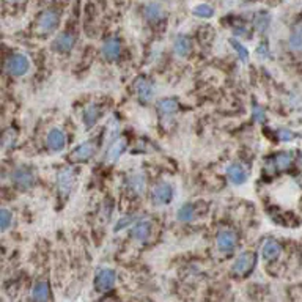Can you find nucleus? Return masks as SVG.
<instances>
[{
    "mask_svg": "<svg viewBox=\"0 0 302 302\" xmlns=\"http://www.w3.org/2000/svg\"><path fill=\"white\" fill-rule=\"evenodd\" d=\"M151 198H153L155 205H158V206L168 205L173 200V186L167 181L158 183L153 187V191H151Z\"/></svg>",
    "mask_w": 302,
    "mask_h": 302,
    "instance_id": "3",
    "label": "nucleus"
},
{
    "mask_svg": "<svg viewBox=\"0 0 302 302\" xmlns=\"http://www.w3.org/2000/svg\"><path fill=\"white\" fill-rule=\"evenodd\" d=\"M14 142H16V131L8 129L5 133V136H4V146L5 148H10L11 145H14Z\"/></svg>",
    "mask_w": 302,
    "mask_h": 302,
    "instance_id": "30",
    "label": "nucleus"
},
{
    "mask_svg": "<svg viewBox=\"0 0 302 302\" xmlns=\"http://www.w3.org/2000/svg\"><path fill=\"white\" fill-rule=\"evenodd\" d=\"M50 290L46 280H38L32 288V299L33 302H49Z\"/></svg>",
    "mask_w": 302,
    "mask_h": 302,
    "instance_id": "18",
    "label": "nucleus"
},
{
    "mask_svg": "<svg viewBox=\"0 0 302 302\" xmlns=\"http://www.w3.org/2000/svg\"><path fill=\"white\" fill-rule=\"evenodd\" d=\"M95 151L96 149H95V145L91 142H84V143L78 145L72 149L71 161H74V162H85V161L93 158Z\"/></svg>",
    "mask_w": 302,
    "mask_h": 302,
    "instance_id": "10",
    "label": "nucleus"
},
{
    "mask_svg": "<svg viewBox=\"0 0 302 302\" xmlns=\"http://www.w3.org/2000/svg\"><path fill=\"white\" fill-rule=\"evenodd\" d=\"M11 222H13V213L7 208L0 210V230L7 232L10 229Z\"/></svg>",
    "mask_w": 302,
    "mask_h": 302,
    "instance_id": "27",
    "label": "nucleus"
},
{
    "mask_svg": "<svg viewBox=\"0 0 302 302\" xmlns=\"http://www.w3.org/2000/svg\"><path fill=\"white\" fill-rule=\"evenodd\" d=\"M254 118H255L257 121H265L266 117H265V112H263L260 107H255V109H254Z\"/></svg>",
    "mask_w": 302,
    "mask_h": 302,
    "instance_id": "34",
    "label": "nucleus"
},
{
    "mask_svg": "<svg viewBox=\"0 0 302 302\" xmlns=\"http://www.w3.org/2000/svg\"><path fill=\"white\" fill-rule=\"evenodd\" d=\"M66 145V137L65 134L54 128V129H50L49 134H47V146L49 149H52V151H62Z\"/></svg>",
    "mask_w": 302,
    "mask_h": 302,
    "instance_id": "15",
    "label": "nucleus"
},
{
    "mask_svg": "<svg viewBox=\"0 0 302 302\" xmlns=\"http://www.w3.org/2000/svg\"><path fill=\"white\" fill-rule=\"evenodd\" d=\"M134 91H136V95H137V98L140 101H143V103H148V101L155 96L156 90H155V84H151L146 79H139L134 84Z\"/></svg>",
    "mask_w": 302,
    "mask_h": 302,
    "instance_id": "13",
    "label": "nucleus"
},
{
    "mask_svg": "<svg viewBox=\"0 0 302 302\" xmlns=\"http://www.w3.org/2000/svg\"><path fill=\"white\" fill-rule=\"evenodd\" d=\"M74 43H76V40L71 33H62L54 40L52 47H54L55 52L63 54V52H69V50L74 47Z\"/></svg>",
    "mask_w": 302,
    "mask_h": 302,
    "instance_id": "17",
    "label": "nucleus"
},
{
    "mask_svg": "<svg viewBox=\"0 0 302 302\" xmlns=\"http://www.w3.org/2000/svg\"><path fill=\"white\" fill-rule=\"evenodd\" d=\"M257 54L260 59H268L269 57V52H268V46L265 43H261L258 47H257Z\"/></svg>",
    "mask_w": 302,
    "mask_h": 302,
    "instance_id": "32",
    "label": "nucleus"
},
{
    "mask_svg": "<svg viewBox=\"0 0 302 302\" xmlns=\"http://www.w3.org/2000/svg\"><path fill=\"white\" fill-rule=\"evenodd\" d=\"M162 16H164V11H162L161 5H158V4H148L145 7V17L149 22H158L159 19H162Z\"/></svg>",
    "mask_w": 302,
    "mask_h": 302,
    "instance_id": "24",
    "label": "nucleus"
},
{
    "mask_svg": "<svg viewBox=\"0 0 302 302\" xmlns=\"http://www.w3.org/2000/svg\"><path fill=\"white\" fill-rule=\"evenodd\" d=\"M257 263V255L254 254V252H244V254H241L235 263H233V272L236 275H246L249 274L252 269H254Z\"/></svg>",
    "mask_w": 302,
    "mask_h": 302,
    "instance_id": "6",
    "label": "nucleus"
},
{
    "mask_svg": "<svg viewBox=\"0 0 302 302\" xmlns=\"http://www.w3.org/2000/svg\"><path fill=\"white\" fill-rule=\"evenodd\" d=\"M101 117V107L96 106V104H90L88 107H85L84 110V124H85V128L90 129L93 128V126L98 123Z\"/></svg>",
    "mask_w": 302,
    "mask_h": 302,
    "instance_id": "20",
    "label": "nucleus"
},
{
    "mask_svg": "<svg viewBox=\"0 0 302 302\" xmlns=\"http://www.w3.org/2000/svg\"><path fill=\"white\" fill-rule=\"evenodd\" d=\"M117 284V274L110 268H99L95 274V290L98 293H107Z\"/></svg>",
    "mask_w": 302,
    "mask_h": 302,
    "instance_id": "1",
    "label": "nucleus"
},
{
    "mask_svg": "<svg viewBox=\"0 0 302 302\" xmlns=\"http://www.w3.org/2000/svg\"><path fill=\"white\" fill-rule=\"evenodd\" d=\"M279 136H280V139L285 140V142L293 140V137H294V134H293L291 131H288V129H280V131H279Z\"/></svg>",
    "mask_w": 302,
    "mask_h": 302,
    "instance_id": "33",
    "label": "nucleus"
},
{
    "mask_svg": "<svg viewBox=\"0 0 302 302\" xmlns=\"http://www.w3.org/2000/svg\"><path fill=\"white\" fill-rule=\"evenodd\" d=\"M11 2H21V0H11Z\"/></svg>",
    "mask_w": 302,
    "mask_h": 302,
    "instance_id": "35",
    "label": "nucleus"
},
{
    "mask_svg": "<svg viewBox=\"0 0 302 302\" xmlns=\"http://www.w3.org/2000/svg\"><path fill=\"white\" fill-rule=\"evenodd\" d=\"M151 229H153V223L148 219H140L133 225L131 230V236L137 241V242H143L149 238L151 235Z\"/></svg>",
    "mask_w": 302,
    "mask_h": 302,
    "instance_id": "9",
    "label": "nucleus"
},
{
    "mask_svg": "<svg viewBox=\"0 0 302 302\" xmlns=\"http://www.w3.org/2000/svg\"><path fill=\"white\" fill-rule=\"evenodd\" d=\"M11 181L21 189V191H27L35 184V175L32 173L30 168L19 167L11 172Z\"/></svg>",
    "mask_w": 302,
    "mask_h": 302,
    "instance_id": "5",
    "label": "nucleus"
},
{
    "mask_svg": "<svg viewBox=\"0 0 302 302\" xmlns=\"http://www.w3.org/2000/svg\"><path fill=\"white\" fill-rule=\"evenodd\" d=\"M291 164H293V153L291 151H284V153H279L272 159V167L277 172L290 168Z\"/></svg>",
    "mask_w": 302,
    "mask_h": 302,
    "instance_id": "21",
    "label": "nucleus"
},
{
    "mask_svg": "<svg viewBox=\"0 0 302 302\" xmlns=\"http://www.w3.org/2000/svg\"><path fill=\"white\" fill-rule=\"evenodd\" d=\"M124 149H126V140L123 137H117L115 140H112L107 146V151H106V161L109 164H114L117 162L121 155L124 153Z\"/></svg>",
    "mask_w": 302,
    "mask_h": 302,
    "instance_id": "11",
    "label": "nucleus"
},
{
    "mask_svg": "<svg viewBox=\"0 0 302 302\" xmlns=\"http://www.w3.org/2000/svg\"><path fill=\"white\" fill-rule=\"evenodd\" d=\"M192 13H194L197 17H203V19H210V17L214 16V10H213V7L208 5V4H198V5H195L194 10H192Z\"/></svg>",
    "mask_w": 302,
    "mask_h": 302,
    "instance_id": "25",
    "label": "nucleus"
},
{
    "mask_svg": "<svg viewBox=\"0 0 302 302\" xmlns=\"http://www.w3.org/2000/svg\"><path fill=\"white\" fill-rule=\"evenodd\" d=\"M5 65H7V71L11 76H16V78H19V76H24L25 72H29V69H30V60L25 57L24 54H13V55H10Z\"/></svg>",
    "mask_w": 302,
    "mask_h": 302,
    "instance_id": "2",
    "label": "nucleus"
},
{
    "mask_svg": "<svg viewBox=\"0 0 302 302\" xmlns=\"http://www.w3.org/2000/svg\"><path fill=\"white\" fill-rule=\"evenodd\" d=\"M60 24V16L54 10H46L38 19V30L41 33H52Z\"/></svg>",
    "mask_w": 302,
    "mask_h": 302,
    "instance_id": "7",
    "label": "nucleus"
},
{
    "mask_svg": "<svg viewBox=\"0 0 302 302\" xmlns=\"http://www.w3.org/2000/svg\"><path fill=\"white\" fill-rule=\"evenodd\" d=\"M216 242L220 252L223 254H232L236 249V235L232 230H220L216 236Z\"/></svg>",
    "mask_w": 302,
    "mask_h": 302,
    "instance_id": "8",
    "label": "nucleus"
},
{
    "mask_svg": "<svg viewBox=\"0 0 302 302\" xmlns=\"http://www.w3.org/2000/svg\"><path fill=\"white\" fill-rule=\"evenodd\" d=\"M101 52H103V57L109 62H117L120 59L121 54V44L117 38H109L103 47H101Z\"/></svg>",
    "mask_w": 302,
    "mask_h": 302,
    "instance_id": "12",
    "label": "nucleus"
},
{
    "mask_svg": "<svg viewBox=\"0 0 302 302\" xmlns=\"http://www.w3.org/2000/svg\"><path fill=\"white\" fill-rule=\"evenodd\" d=\"M74 181H76V173L72 168H63L59 172L57 175V187H59V194L62 198H68V195L71 194L72 191V186H74Z\"/></svg>",
    "mask_w": 302,
    "mask_h": 302,
    "instance_id": "4",
    "label": "nucleus"
},
{
    "mask_svg": "<svg viewBox=\"0 0 302 302\" xmlns=\"http://www.w3.org/2000/svg\"><path fill=\"white\" fill-rule=\"evenodd\" d=\"M290 46L293 49H300L302 47V36L300 35H293L290 38Z\"/></svg>",
    "mask_w": 302,
    "mask_h": 302,
    "instance_id": "31",
    "label": "nucleus"
},
{
    "mask_svg": "<svg viewBox=\"0 0 302 302\" xmlns=\"http://www.w3.org/2000/svg\"><path fill=\"white\" fill-rule=\"evenodd\" d=\"M280 254H282V246L274 239L266 241L261 247V255L266 261H272L275 258H279Z\"/></svg>",
    "mask_w": 302,
    "mask_h": 302,
    "instance_id": "16",
    "label": "nucleus"
},
{
    "mask_svg": "<svg viewBox=\"0 0 302 302\" xmlns=\"http://www.w3.org/2000/svg\"><path fill=\"white\" fill-rule=\"evenodd\" d=\"M128 186L129 189L137 194V195H142L143 191H145V176L142 173H134L131 175L129 178H128Z\"/></svg>",
    "mask_w": 302,
    "mask_h": 302,
    "instance_id": "23",
    "label": "nucleus"
},
{
    "mask_svg": "<svg viewBox=\"0 0 302 302\" xmlns=\"http://www.w3.org/2000/svg\"><path fill=\"white\" fill-rule=\"evenodd\" d=\"M156 109L162 117H170L178 110V103H176V99H173V98H164V99L158 101Z\"/></svg>",
    "mask_w": 302,
    "mask_h": 302,
    "instance_id": "19",
    "label": "nucleus"
},
{
    "mask_svg": "<svg viewBox=\"0 0 302 302\" xmlns=\"http://www.w3.org/2000/svg\"><path fill=\"white\" fill-rule=\"evenodd\" d=\"M194 214H195V210H194V205L191 203H186L183 205L178 213H176V217H178L180 222H191L194 219Z\"/></svg>",
    "mask_w": 302,
    "mask_h": 302,
    "instance_id": "26",
    "label": "nucleus"
},
{
    "mask_svg": "<svg viewBox=\"0 0 302 302\" xmlns=\"http://www.w3.org/2000/svg\"><path fill=\"white\" fill-rule=\"evenodd\" d=\"M230 44H232V47L235 49V52L238 54V57H239L241 62H247V60H249V50H247L238 40H230Z\"/></svg>",
    "mask_w": 302,
    "mask_h": 302,
    "instance_id": "28",
    "label": "nucleus"
},
{
    "mask_svg": "<svg viewBox=\"0 0 302 302\" xmlns=\"http://www.w3.org/2000/svg\"><path fill=\"white\" fill-rule=\"evenodd\" d=\"M133 222H134V217H133V216H124V217H121V219L117 222V225H115L114 232H115V233L121 232L123 229H126V226H129Z\"/></svg>",
    "mask_w": 302,
    "mask_h": 302,
    "instance_id": "29",
    "label": "nucleus"
},
{
    "mask_svg": "<svg viewBox=\"0 0 302 302\" xmlns=\"http://www.w3.org/2000/svg\"><path fill=\"white\" fill-rule=\"evenodd\" d=\"M226 176L235 186H241L247 181V172L241 164H230L226 167Z\"/></svg>",
    "mask_w": 302,
    "mask_h": 302,
    "instance_id": "14",
    "label": "nucleus"
},
{
    "mask_svg": "<svg viewBox=\"0 0 302 302\" xmlns=\"http://www.w3.org/2000/svg\"><path fill=\"white\" fill-rule=\"evenodd\" d=\"M175 54L180 57H187L191 52V40L186 35H180L178 38L175 40Z\"/></svg>",
    "mask_w": 302,
    "mask_h": 302,
    "instance_id": "22",
    "label": "nucleus"
}]
</instances>
